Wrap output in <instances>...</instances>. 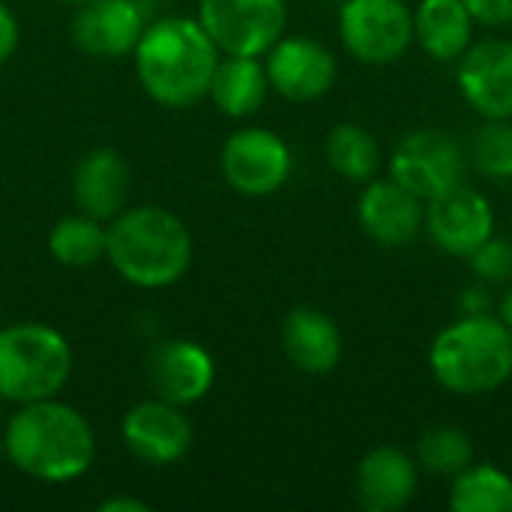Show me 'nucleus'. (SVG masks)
Listing matches in <instances>:
<instances>
[{"label":"nucleus","mask_w":512,"mask_h":512,"mask_svg":"<svg viewBox=\"0 0 512 512\" xmlns=\"http://www.w3.org/2000/svg\"><path fill=\"white\" fill-rule=\"evenodd\" d=\"M198 24L219 54L264 57L288 27V0H198Z\"/></svg>","instance_id":"nucleus-6"},{"label":"nucleus","mask_w":512,"mask_h":512,"mask_svg":"<svg viewBox=\"0 0 512 512\" xmlns=\"http://www.w3.org/2000/svg\"><path fill=\"white\" fill-rule=\"evenodd\" d=\"M423 228L444 255L468 258L495 234V210L480 189L459 183L450 192L426 201Z\"/></svg>","instance_id":"nucleus-10"},{"label":"nucleus","mask_w":512,"mask_h":512,"mask_svg":"<svg viewBox=\"0 0 512 512\" xmlns=\"http://www.w3.org/2000/svg\"><path fill=\"white\" fill-rule=\"evenodd\" d=\"M330 168L351 180V183H369L375 180L381 168V147L372 138V132L360 123H339L330 129L327 144H324Z\"/></svg>","instance_id":"nucleus-23"},{"label":"nucleus","mask_w":512,"mask_h":512,"mask_svg":"<svg viewBox=\"0 0 512 512\" xmlns=\"http://www.w3.org/2000/svg\"><path fill=\"white\" fill-rule=\"evenodd\" d=\"M498 318L512 330V285L504 291V297H501V303H498Z\"/></svg>","instance_id":"nucleus-32"},{"label":"nucleus","mask_w":512,"mask_h":512,"mask_svg":"<svg viewBox=\"0 0 512 512\" xmlns=\"http://www.w3.org/2000/svg\"><path fill=\"white\" fill-rule=\"evenodd\" d=\"M456 81L480 117H512V39L471 42L459 57Z\"/></svg>","instance_id":"nucleus-14"},{"label":"nucleus","mask_w":512,"mask_h":512,"mask_svg":"<svg viewBox=\"0 0 512 512\" xmlns=\"http://www.w3.org/2000/svg\"><path fill=\"white\" fill-rule=\"evenodd\" d=\"M270 93L267 69L258 57H219V66L210 81V99L225 117H252Z\"/></svg>","instance_id":"nucleus-21"},{"label":"nucleus","mask_w":512,"mask_h":512,"mask_svg":"<svg viewBox=\"0 0 512 512\" xmlns=\"http://www.w3.org/2000/svg\"><path fill=\"white\" fill-rule=\"evenodd\" d=\"M474 15L462 0H420L414 39L435 60H459L474 42Z\"/></svg>","instance_id":"nucleus-20"},{"label":"nucleus","mask_w":512,"mask_h":512,"mask_svg":"<svg viewBox=\"0 0 512 512\" xmlns=\"http://www.w3.org/2000/svg\"><path fill=\"white\" fill-rule=\"evenodd\" d=\"M72 345L39 321L0 327V396L27 405L54 399L72 378Z\"/></svg>","instance_id":"nucleus-5"},{"label":"nucleus","mask_w":512,"mask_h":512,"mask_svg":"<svg viewBox=\"0 0 512 512\" xmlns=\"http://www.w3.org/2000/svg\"><path fill=\"white\" fill-rule=\"evenodd\" d=\"M435 381L453 396H486L512 378V330L498 315H459L429 348Z\"/></svg>","instance_id":"nucleus-4"},{"label":"nucleus","mask_w":512,"mask_h":512,"mask_svg":"<svg viewBox=\"0 0 512 512\" xmlns=\"http://www.w3.org/2000/svg\"><path fill=\"white\" fill-rule=\"evenodd\" d=\"M357 216L369 240L384 249H402L423 228V201L393 177L369 180L360 195Z\"/></svg>","instance_id":"nucleus-16"},{"label":"nucleus","mask_w":512,"mask_h":512,"mask_svg":"<svg viewBox=\"0 0 512 512\" xmlns=\"http://www.w3.org/2000/svg\"><path fill=\"white\" fill-rule=\"evenodd\" d=\"M471 270L477 273L480 282L486 285H504L512 279V240L507 237H489L483 240L471 255Z\"/></svg>","instance_id":"nucleus-27"},{"label":"nucleus","mask_w":512,"mask_h":512,"mask_svg":"<svg viewBox=\"0 0 512 512\" xmlns=\"http://www.w3.org/2000/svg\"><path fill=\"white\" fill-rule=\"evenodd\" d=\"M129 183L132 177L126 159L111 147H96L75 165L72 198L81 213L99 222H111L126 210Z\"/></svg>","instance_id":"nucleus-18"},{"label":"nucleus","mask_w":512,"mask_h":512,"mask_svg":"<svg viewBox=\"0 0 512 512\" xmlns=\"http://www.w3.org/2000/svg\"><path fill=\"white\" fill-rule=\"evenodd\" d=\"M147 381L159 399L186 408L213 390L216 360L204 345L192 339H171L153 348L147 357Z\"/></svg>","instance_id":"nucleus-13"},{"label":"nucleus","mask_w":512,"mask_h":512,"mask_svg":"<svg viewBox=\"0 0 512 512\" xmlns=\"http://www.w3.org/2000/svg\"><path fill=\"white\" fill-rule=\"evenodd\" d=\"M0 402H3V396H0Z\"/></svg>","instance_id":"nucleus-35"},{"label":"nucleus","mask_w":512,"mask_h":512,"mask_svg":"<svg viewBox=\"0 0 512 512\" xmlns=\"http://www.w3.org/2000/svg\"><path fill=\"white\" fill-rule=\"evenodd\" d=\"M492 306H495L492 285H486V282H477L459 294V315H489Z\"/></svg>","instance_id":"nucleus-29"},{"label":"nucleus","mask_w":512,"mask_h":512,"mask_svg":"<svg viewBox=\"0 0 512 512\" xmlns=\"http://www.w3.org/2000/svg\"><path fill=\"white\" fill-rule=\"evenodd\" d=\"M339 36L351 57L366 66H390L414 42V12L405 0H345Z\"/></svg>","instance_id":"nucleus-8"},{"label":"nucleus","mask_w":512,"mask_h":512,"mask_svg":"<svg viewBox=\"0 0 512 512\" xmlns=\"http://www.w3.org/2000/svg\"><path fill=\"white\" fill-rule=\"evenodd\" d=\"M477 24L507 27L512 24V0H462Z\"/></svg>","instance_id":"nucleus-28"},{"label":"nucleus","mask_w":512,"mask_h":512,"mask_svg":"<svg viewBox=\"0 0 512 512\" xmlns=\"http://www.w3.org/2000/svg\"><path fill=\"white\" fill-rule=\"evenodd\" d=\"M6 456V450H3V438H0V459Z\"/></svg>","instance_id":"nucleus-34"},{"label":"nucleus","mask_w":512,"mask_h":512,"mask_svg":"<svg viewBox=\"0 0 512 512\" xmlns=\"http://www.w3.org/2000/svg\"><path fill=\"white\" fill-rule=\"evenodd\" d=\"M63 3H72V6H81V3H87V0H63Z\"/></svg>","instance_id":"nucleus-33"},{"label":"nucleus","mask_w":512,"mask_h":512,"mask_svg":"<svg viewBox=\"0 0 512 512\" xmlns=\"http://www.w3.org/2000/svg\"><path fill=\"white\" fill-rule=\"evenodd\" d=\"M264 69L270 87L288 102H315L336 81V57L309 36H282L267 54Z\"/></svg>","instance_id":"nucleus-11"},{"label":"nucleus","mask_w":512,"mask_h":512,"mask_svg":"<svg viewBox=\"0 0 512 512\" xmlns=\"http://www.w3.org/2000/svg\"><path fill=\"white\" fill-rule=\"evenodd\" d=\"M465 171V147L450 132L435 126L408 132L390 156V177L420 201H432L465 183Z\"/></svg>","instance_id":"nucleus-7"},{"label":"nucleus","mask_w":512,"mask_h":512,"mask_svg":"<svg viewBox=\"0 0 512 512\" xmlns=\"http://www.w3.org/2000/svg\"><path fill=\"white\" fill-rule=\"evenodd\" d=\"M474 462L471 435L456 426H432L417 441V465L435 477H456Z\"/></svg>","instance_id":"nucleus-26"},{"label":"nucleus","mask_w":512,"mask_h":512,"mask_svg":"<svg viewBox=\"0 0 512 512\" xmlns=\"http://www.w3.org/2000/svg\"><path fill=\"white\" fill-rule=\"evenodd\" d=\"M282 351L303 375H330L342 360V333L318 309H294L282 321Z\"/></svg>","instance_id":"nucleus-19"},{"label":"nucleus","mask_w":512,"mask_h":512,"mask_svg":"<svg viewBox=\"0 0 512 512\" xmlns=\"http://www.w3.org/2000/svg\"><path fill=\"white\" fill-rule=\"evenodd\" d=\"M105 249H108L105 222H99L81 210L57 219L48 234V252L63 267H75V270L93 267L96 261L105 258Z\"/></svg>","instance_id":"nucleus-22"},{"label":"nucleus","mask_w":512,"mask_h":512,"mask_svg":"<svg viewBox=\"0 0 512 512\" xmlns=\"http://www.w3.org/2000/svg\"><path fill=\"white\" fill-rule=\"evenodd\" d=\"M420 483V465L405 450L375 447L357 468V501L369 512H396L411 504Z\"/></svg>","instance_id":"nucleus-17"},{"label":"nucleus","mask_w":512,"mask_h":512,"mask_svg":"<svg viewBox=\"0 0 512 512\" xmlns=\"http://www.w3.org/2000/svg\"><path fill=\"white\" fill-rule=\"evenodd\" d=\"M6 459L39 483H72L96 459V435L81 411L66 402L39 399L21 405L3 429Z\"/></svg>","instance_id":"nucleus-1"},{"label":"nucleus","mask_w":512,"mask_h":512,"mask_svg":"<svg viewBox=\"0 0 512 512\" xmlns=\"http://www.w3.org/2000/svg\"><path fill=\"white\" fill-rule=\"evenodd\" d=\"M99 512H150V504L141 501V498H126V495H117V498H108L99 504Z\"/></svg>","instance_id":"nucleus-31"},{"label":"nucleus","mask_w":512,"mask_h":512,"mask_svg":"<svg viewBox=\"0 0 512 512\" xmlns=\"http://www.w3.org/2000/svg\"><path fill=\"white\" fill-rule=\"evenodd\" d=\"M192 255L195 243L186 222L165 207H129L108 222L105 258L135 288L159 291L180 282Z\"/></svg>","instance_id":"nucleus-3"},{"label":"nucleus","mask_w":512,"mask_h":512,"mask_svg":"<svg viewBox=\"0 0 512 512\" xmlns=\"http://www.w3.org/2000/svg\"><path fill=\"white\" fill-rule=\"evenodd\" d=\"M468 165L489 180L512 177V117H483L468 141Z\"/></svg>","instance_id":"nucleus-25"},{"label":"nucleus","mask_w":512,"mask_h":512,"mask_svg":"<svg viewBox=\"0 0 512 512\" xmlns=\"http://www.w3.org/2000/svg\"><path fill=\"white\" fill-rule=\"evenodd\" d=\"M126 450L147 465H174L192 447V423L180 405L165 399H144L132 405L120 423Z\"/></svg>","instance_id":"nucleus-12"},{"label":"nucleus","mask_w":512,"mask_h":512,"mask_svg":"<svg viewBox=\"0 0 512 512\" xmlns=\"http://www.w3.org/2000/svg\"><path fill=\"white\" fill-rule=\"evenodd\" d=\"M450 507L456 512H512V477L495 465H468L453 477Z\"/></svg>","instance_id":"nucleus-24"},{"label":"nucleus","mask_w":512,"mask_h":512,"mask_svg":"<svg viewBox=\"0 0 512 512\" xmlns=\"http://www.w3.org/2000/svg\"><path fill=\"white\" fill-rule=\"evenodd\" d=\"M132 60L135 75L153 102L165 108H192L210 93L219 48L198 18L168 15L144 27Z\"/></svg>","instance_id":"nucleus-2"},{"label":"nucleus","mask_w":512,"mask_h":512,"mask_svg":"<svg viewBox=\"0 0 512 512\" xmlns=\"http://www.w3.org/2000/svg\"><path fill=\"white\" fill-rule=\"evenodd\" d=\"M18 39H21L18 18H15V15H12V9L0 0V66L15 54Z\"/></svg>","instance_id":"nucleus-30"},{"label":"nucleus","mask_w":512,"mask_h":512,"mask_svg":"<svg viewBox=\"0 0 512 512\" xmlns=\"http://www.w3.org/2000/svg\"><path fill=\"white\" fill-rule=\"evenodd\" d=\"M219 168L234 192L246 198H264L288 183L294 156L276 132L249 126L225 141L219 153Z\"/></svg>","instance_id":"nucleus-9"},{"label":"nucleus","mask_w":512,"mask_h":512,"mask_svg":"<svg viewBox=\"0 0 512 512\" xmlns=\"http://www.w3.org/2000/svg\"><path fill=\"white\" fill-rule=\"evenodd\" d=\"M147 27L144 6L138 0H87L72 21L75 45L99 60L132 54Z\"/></svg>","instance_id":"nucleus-15"}]
</instances>
